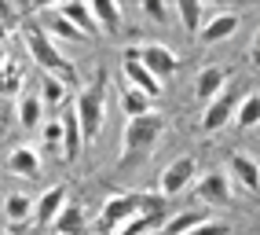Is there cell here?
<instances>
[{
    "label": "cell",
    "instance_id": "2e32d148",
    "mask_svg": "<svg viewBox=\"0 0 260 235\" xmlns=\"http://www.w3.org/2000/svg\"><path fill=\"white\" fill-rule=\"evenodd\" d=\"M41 26H44V33L48 37H59V41H74V44H81L84 41V33L70 22V19H62V15L55 11V8H41Z\"/></svg>",
    "mask_w": 260,
    "mask_h": 235
},
{
    "label": "cell",
    "instance_id": "4316f807",
    "mask_svg": "<svg viewBox=\"0 0 260 235\" xmlns=\"http://www.w3.org/2000/svg\"><path fill=\"white\" fill-rule=\"evenodd\" d=\"M41 147H48L51 155H62V122L59 118H48L41 125Z\"/></svg>",
    "mask_w": 260,
    "mask_h": 235
},
{
    "label": "cell",
    "instance_id": "8992f818",
    "mask_svg": "<svg viewBox=\"0 0 260 235\" xmlns=\"http://www.w3.org/2000/svg\"><path fill=\"white\" fill-rule=\"evenodd\" d=\"M235 107H238L235 85L228 81V85H223V92H220L216 99H209V103H205V110H202V118H198V129H202V132H220V129L235 118Z\"/></svg>",
    "mask_w": 260,
    "mask_h": 235
},
{
    "label": "cell",
    "instance_id": "9a60e30c",
    "mask_svg": "<svg viewBox=\"0 0 260 235\" xmlns=\"http://www.w3.org/2000/svg\"><path fill=\"white\" fill-rule=\"evenodd\" d=\"M228 169H231V177L242 184L246 191H260V162L256 158H249V155H231L228 158Z\"/></svg>",
    "mask_w": 260,
    "mask_h": 235
},
{
    "label": "cell",
    "instance_id": "ba28073f",
    "mask_svg": "<svg viewBox=\"0 0 260 235\" xmlns=\"http://www.w3.org/2000/svg\"><path fill=\"white\" fill-rule=\"evenodd\" d=\"M194 195H198V202H205V206H228L231 202V177L223 169H205L198 177Z\"/></svg>",
    "mask_w": 260,
    "mask_h": 235
},
{
    "label": "cell",
    "instance_id": "d6a6232c",
    "mask_svg": "<svg viewBox=\"0 0 260 235\" xmlns=\"http://www.w3.org/2000/svg\"><path fill=\"white\" fill-rule=\"evenodd\" d=\"M4 41H8V26L0 22V52H4Z\"/></svg>",
    "mask_w": 260,
    "mask_h": 235
},
{
    "label": "cell",
    "instance_id": "7402d4cb",
    "mask_svg": "<svg viewBox=\"0 0 260 235\" xmlns=\"http://www.w3.org/2000/svg\"><path fill=\"white\" fill-rule=\"evenodd\" d=\"M88 8H92V19H95V26L103 33H117L121 30V8L114 4V0H95V4H88Z\"/></svg>",
    "mask_w": 260,
    "mask_h": 235
},
{
    "label": "cell",
    "instance_id": "83f0119b",
    "mask_svg": "<svg viewBox=\"0 0 260 235\" xmlns=\"http://www.w3.org/2000/svg\"><path fill=\"white\" fill-rule=\"evenodd\" d=\"M202 221H209V217H205V213H180V217H172V221H165L161 228H165V235H187L190 228H198Z\"/></svg>",
    "mask_w": 260,
    "mask_h": 235
},
{
    "label": "cell",
    "instance_id": "d6986e66",
    "mask_svg": "<svg viewBox=\"0 0 260 235\" xmlns=\"http://www.w3.org/2000/svg\"><path fill=\"white\" fill-rule=\"evenodd\" d=\"M51 228H55L59 235H84L88 228H84V210H81V202H66V206L59 210V217L51 221Z\"/></svg>",
    "mask_w": 260,
    "mask_h": 235
},
{
    "label": "cell",
    "instance_id": "7a4b0ae2",
    "mask_svg": "<svg viewBox=\"0 0 260 235\" xmlns=\"http://www.w3.org/2000/svg\"><path fill=\"white\" fill-rule=\"evenodd\" d=\"M107 85H110L107 70H99L95 81L77 96L74 114H77V125H81V140L84 143H95L99 132H103V122H107Z\"/></svg>",
    "mask_w": 260,
    "mask_h": 235
},
{
    "label": "cell",
    "instance_id": "d4e9b609",
    "mask_svg": "<svg viewBox=\"0 0 260 235\" xmlns=\"http://www.w3.org/2000/svg\"><path fill=\"white\" fill-rule=\"evenodd\" d=\"M165 224V217H150V213H136L132 221H125L114 235H147V231H154V228H161Z\"/></svg>",
    "mask_w": 260,
    "mask_h": 235
},
{
    "label": "cell",
    "instance_id": "8fae6325",
    "mask_svg": "<svg viewBox=\"0 0 260 235\" xmlns=\"http://www.w3.org/2000/svg\"><path fill=\"white\" fill-rule=\"evenodd\" d=\"M235 30H238V15H235V11H213L209 19L202 22L198 41H202V44H220V41L235 37Z\"/></svg>",
    "mask_w": 260,
    "mask_h": 235
},
{
    "label": "cell",
    "instance_id": "ac0fdd59",
    "mask_svg": "<svg viewBox=\"0 0 260 235\" xmlns=\"http://www.w3.org/2000/svg\"><path fill=\"white\" fill-rule=\"evenodd\" d=\"M59 122H62V162H77V158H81V147H84V140H81V125H77V114L66 110Z\"/></svg>",
    "mask_w": 260,
    "mask_h": 235
},
{
    "label": "cell",
    "instance_id": "5bb4252c",
    "mask_svg": "<svg viewBox=\"0 0 260 235\" xmlns=\"http://www.w3.org/2000/svg\"><path fill=\"white\" fill-rule=\"evenodd\" d=\"M8 169H11L15 177H22V180L41 177V155H37V147H29V143L11 147V155H8Z\"/></svg>",
    "mask_w": 260,
    "mask_h": 235
},
{
    "label": "cell",
    "instance_id": "4fadbf2b",
    "mask_svg": "<svg viewBox=\"0 0 260 235\" xmlns=\"http://www.w3.org/2000/svg\"><path fill=\"white\" fill-rule=\"evenodd\" d=\"M228 81H231L228 66H205V70H198V77H194V96L202 99V103H209V99H216L223 92Z\"/></svg>",
    "mask_w": 260,
    "mask_h": 235
},
{
    "label": "cell",
    "instance_id": "52a82bcc",
    "mask_svg": "<svg viewBox=\"0 0 260 235\" xmlns=\"http://www.w3.org/2000/svg\"><path fill=\"white\" fill-rule=\"evenodd\" d=\"M136 59H140L147 70L154 74V77H169V74H176V66H180V55L172 52L169 44H158V41H147V44H140L136 48Z\"/></svg>",
    "mask_w": 260,
    "mask_h": 235
},
{
    "label": "cell",
    "instance_id": "f1b7e54d",
    "mask_svg": "<svg viewBox=\"0 0 260 235\" xmlns=\"http://www.w3.org/2000/svg\"><path fill=\"white\" fill-rule=\"evenodd\" d=\"M121 99H125V114H128V118H140V114L154 110V107H150V99H147L140 89H132V85H128L125 92H121Z\"/></svg>",
    "mask_w": 260,
    "mask_h": 235
},
{
    "label": "cell",
    "instance_id": "277c9868",
    "mask_svg": "<svg viewBox=\"0 0 260 235\" xmlns=\"http://www.w3.org/2000/svg\"><path fill=\"white\" fill-rule=\"evenodd\" d=\"M136 213H140V195H132V191H117V195H110L107 202H103L95 228H99V235H114L125 221H132Z\"/></svg>",
    "mask_w": 260,
    "mask_h": 235
},
{
    "label": "cell",
    "instance_id": "5b68a950",
    "mask_svg": "<svg viewBox=\"0 0 260 235\" xmlns=\"http://www.w3.org/2000/svg\"><path fill=\"white\" fill-rule=\"evenodd\" d=\"M198 177V158L194 155H180V158H172L165 169H161V177H158V195H165V198H172V195H180V191H187V184Z\"/></svg>",
    "mask_w": 260,
    "mask_h": 235
},
{
    "label": "cell",
    "instance_id": "e0dca14e",
    "mask_svg": "<svg viewBox=\"0 0 260 235\" xmlns=\"http://www.w3.org/2000/svg\"><path fill=\"white\" fill-rule=\"evenodd\" d=\"M22 77H26L22 59H15L11 52H0V96H19Z\"/></svg>",
    "mask_w": 260,
    "mask_h": 235
},
{
    "label": "cell",
    "instance_id": "484cf974",
    "mask_svg": "<svg viewBox=\"0 0 260 235\" xmlns=\"http://www.w3.org/2000/svg\"><path fill=\"white\" fill-rule=\"evenodd\" d=\"M66 96H70V89H66L59 77H44V85H41V103H44V107L59 110V107L66 103Z\"/></svg>",
    "mask_w": 260,
    "mask_h": 235
},
{
    "label": "cell",
    "instance_id": "44dd1931",
    "mask_svg": "<svg viewBox=\"0 0 260 235\" xmlns=\"http://www.w3.org/2000/svg\"><path fill=\"white\" fill-rule=\"evenodd\" d=\"M231 122H235L238 129H256V125H260V92H246V96L238 99Z\"/></svg>",
    "mask_w": 260,
    "mask_h": 235
},
{
    "label": "cell",
    "instance_id": "f546056e",
    "mask_svg": "<svg viewBox=\"0 0 260 235\" xmlns=\"http://www.w3.org/2000/svg\"><path fill=\"white\" fill-rule=\"evenodd\" d=\"M187 235H231V224L228 221H213V217H209V221H202L198 228H190Z\"/></svg>",
    "mask_w": 260,
    "mask_h": 235
},
{
    "label": "cell",
    "instance_id": "ffe728a7",
    "mask_svg": "<svg viewBox=\"0 0 260 235\" xmlns=\"http://www.w3.org/2000/svg\"><path fill=\"white\" fill-rule=\"evenodd\" d=\"M55 11L62 15V19H70V22H74V26L84 33V37L99 30V26H95V19H92V8H88V4H81V0H70V4H59Z\"/></svg>",
    "mask_w": 260,
    "mask_h": 235
},
{
    "label": "cell",
    "instance_id": "9c48e42d",
    "mask_svg": "<svg viewBox=\"0 0 260 235\" xmlns=\"http://www.w3.org/2000/svg\"><path fill=\"white\" fill-rule=\"evenodd\" d=\"M70 202V188L66 184H55V188H48L37 202H33V224H41V228H51V221L59 217V210Z\"/></svg>",
    "mask_w": 260,
    "mask_h": 235
},
{
    "label": "cell",
    "instance_id": "1f68e13d",
    "mask_svg": "<svg viewBox=\"0 0 260 235\" xmlns=\"http://www.w3.org/2000/svg\"><path fill=\"white\" fill-rule=\"evenodd\" d=\"M249 63H253V66H260V30H256L253 44H249Z\"/></svg>",
    "mask_w": 260,
    "mask_h": 235
},
{
    "label": "cell",
    "instance_id": "6da1fadb",
    "mask_svg": "<svg viewBox=\"0 0 260 235\" xmlns=\"http://www.w3.org/2000/svg\"><path fill=\"white\" fill-rule=\"evenodd\" d=\"M22 44H26L29 59L37 63L48 77H59L66 89H74V85H77V70H74V63L59 52V44L44 33L41 22H22Z\"/></svg>",
    "mask_w": 260,
    "mask_h": 235
},
{
    "label": "cell",
    "instance_id": "cb8c5ba5",
    "mask_svg": "<svg viewBox=\"0 0 260 235\" xmlns=\"http://www.w3.org/2000/svg\"><path fill=\"white\" fill-rule=\"evenodd\" d=\"M176 15L183 19V30H190V33H198L202 30V22L213 15V8H205V4H198V0H180L176 4Z\"/></svg>",
    "mask_w": 260,
    "mask_h": 235
},
{
    "label": "cell",
    "instance_id": "30bf717a",
    "mask_svg": "<svg viewBox=\"0 0 260 235\" xmlns=\"http://www.w3.org/2000/svg\"><path fill=\"white\" fill-rule=\"evenodd\" d=\"M125 77H128V85H132V89H140L147 99L161 96V81L154 77L140 59H136V48H125Z\"/></svg>",
    "mask_w": 260,
    "mask_h": 235
},
{
    "label": "cell",
    "instance_id": "4dcf8cb0",
    "mask_svg": "<svg viewBox=\"0 0 260 235\" xmlns=\"http://www.w3.org/2000/svg\"><path fill=\"white\" fill-rule=\"evenodd\" d=\"M143 15H147V19H154V22H165V19H169V8L158 4V0H143Z\"/></svg>",
    "mask_w": 260,
    "mask_h": 235
},
{
    "label": "cell",
    "instance_id": "603a6c76",
    "mask_svg": "<svg viewBox=\"0 0 260 235\" xmlns=\"http://www.w3.org/2000/svg\"><path fill=\"white\" fill-rule=\"evenodd\" d=\"M41 110H44L41 96H33V92H22V96H19V125H22V129H29V132L41 129V125H44Z\"/></svg>",
    "mask_w": 260,
    "mask_h": 235
},
{
    "label": "cell",
    "instance_id": "7c38bea8",
    "mask_svg": "<svg viewBox=\"0 0 260 235\" xmlns=\"http://www.w3.org/2000/svg\"><path fill=\"white\" fill-rule=\"evenodd\" d=\"M4 221H8V231H22L29 221H33V198L22 195V191H11L4 198Z\"/></svg>",
    "mask_w": 260,
    "mask_h": 235
},
{
    "label": "cell",
    "instance_id": "3957f363",
    "mask_svg": "<svg viewBox=\"0 0 260 235\" xmlns=\"http://www.w3.org/2000/svg\"><path fill=\"white\" fill-rule=\"evenodd\" d=\"M165 114L161 110H147L140 118H128L125 125V136H121V143H125V155H140V151H150L154 143H158L165 136Z\"/></svg>",
    "mask_w": 260,
    "mask_h": 235
}]
</instances>
